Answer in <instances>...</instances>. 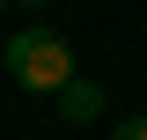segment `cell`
I'll list each match as a JSON object with an SVG mask.
<instances>
[{
	"instance_id": "277c9868",
	"label": "cell",
	"mask_w": 147,
	"mask_h": 140,
	"mask_svg": "<svg viewBox=\"0 0 147 140\" xmlns=\"http://www.w3.org/2000/svg\"><path fill=\"white\" fill-rule=\"evenodd\" d=\"M22 7H44V0H22Z\"/></svg>"
},
{
	"instance_id": "6da1fadb",
	"label": "cell",
	"mask_w": 147,
	"mask_h": 140,
	"mask_svg": "<svg viewBox=\"0 0 147 140\" xmlns=\"http://www.w3.org/2000/svg\"><path fill=\"white\" fill-rule=\"evenodd\" d=\"M7 74H15V88L59 96V88L74 81V52H66L59 30H15L7 37Z\"/></svg>"
},
{
	"instance_id": "3957f363",
	"label": "cell",
	"mask_w": 147,
	"mask_h": 140,
	"mask_svg": "<svg viewBox=\"0 0 147 140\" xmlns=\"http://www.w3.org/2000/svg\"><path fill=\"white\" fill-rule=\"evenodd\" d=\"M118 140H147V118H125V125H118Z\"/></svg>"
},
{
	"instance_id": "7a4b0ae2",
	"label": "cell",
	"mask_w": 147,
	"mask_h": 140,
	"mask_svg": "<svg viewBox=\"0 0 147 140\" xmlns=\"http://www.w3.org/2000/svg\"><path fill=\"white\" fill-rule=\"evenodd\" d=\"M59 111H66L74 125H81V118H96V111H103V88H96V81H81V74H74V81L59 88Z\"/></svg>"
}]
</instances>
